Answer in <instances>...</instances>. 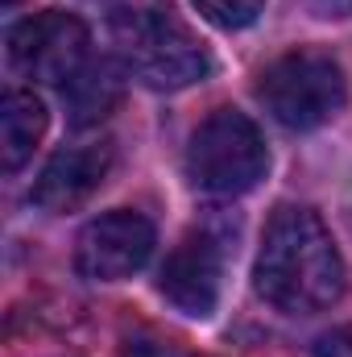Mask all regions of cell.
I'll return each mask as SVG.
<instances>
[{
  "instance_id": "ba28073f",
  "label": "cell",
  "mask_w": 352,
  "mask_h": 357,
  "mask_svg": "<svg viewBox=\"0 0 352 357\" xmlns=\"http://www.w3.org/2000/svg\"><path fill=\"white\" fill-rule=\"evenodd\" d=\"M112 171V146L108 142H83V146H63L33 183L29 199L42 212H75L83 208L91 195L99 191V183Z\"/></svg>"
},
{
  "instance_id": "30bf717a",
  "label": "cell",
  "mask_w": 352,
  "mask_h": 357,
  "mask_svg": "<svg viewBox=\"0 0 352 357\" xmlns=\"http://www.w3.org/2000/svg\"><path fill=\"white\" fill-rule=\"evenodd\" d=\"M63 96H67V112H71V125H75V129L99 125V121L120 104L116 67H112V63H91L75 84L63 88Z\"/></svg>"
},
{
  "instance_id": "277c9868",
  "label": "cell",
  "mask_w": 352,
  "mask_h": 357,
  "mask_svg": "<svg viewBox=\"0 0 352 357\" xmlns=\"http://www.w3.org/2000/svg\"><path fill=\"white\" fill-rule=\"evenodd\" d=\"M257 100L265 112L294 133L319 129L328 125L344 100H349V79L340 71V63L323 50H290L282 59H273L257 79Z\"/></svg>"
},
{
  "instance_id": "3957f363",
  "label": "cell",
  "mask_w": 352,
  "mask_h": 357,
  "mask_svg": "<svg viewBox=\"0 0 352 357\" xmlns=\"http://www.w3.org/2000/svg\"><path fill=\"white\" fill-rule=\"evenodd\" d=\"M269 171V146L253 116L237 108H216L186 146V178L203 195H245L253 191Z\"/></svg>"
},
{
  "instance_id": "9c48e42d",
  "label": "cell",
  "mask_w": 352,
  "mask_h": 357,
  "mask_svg": "<svg viewBox=\"0 0 352 357\" xmlns=\"http://www.w3.org/2000/svg\"><path fill=\"white\" fill-rule=\"evenodd\" d=\"M46 125H50V112H46L42 96L25 88L4 91V100H0V167L8 175H17L33 158V150L46 137Z\"/></svg>"
},
{
  "instance_id": "5b68a950",
  "label": "cell",
  "mask_w": 352,
  "mask_h": 357,
  "mask_svg": "<svg viewBox=\"0 0 352 357\" xmlns=\"http://www.w3.org/2000/svg\"><path fill=\"white\" fill-rule=\"evenodd\" d=\"M8 63L33 84L67 88L91 67V33L75 13H33L8 29Z\"/></svg>"
},
{
  "instance_id": "6da1fadb",
  "label": "cell",
  "mask_w": 352,
  "mask_h": 357,
  "mask_svg": "<svg viewBox=\"0 0 352 357\" xmlns=\"http://www.w3.org/2000/svg\"><path fill=\"white\" fill-rule=\"evenodd\" d=\"M253 287L286 316L328 312L344 295V258L319 212L286 204L269 216L253 262Z\"/></svg>"
},
{
  "instance_id": "7c38bea8",
  "label": "cell",
  "mask_w": 352,
  "mask_h": 357,
  "mask_svg": "<svg viewBox=\"0 0 352 357\" xmlns=\"http://www.w3.org/2000/svg\"><path fill=\"white\" fill-rule=\"evenodd\" d=\"M315 357H352V324H336L315 341Z\"/></svg>"
},
{
  "instance_id": "4fadbf2b",
  "label": "cell",
  "mask_w": 352,
  "mask_h": 357,
  "mask_svg": "<svg viewBox=\"0 0 352 357\" xmlns=\"http://www.w3.org/2000/svg\"><path fill=\"white\" fill-rule=\"evenodd\" d=\"M311 8H315L319 17H349L352 0H311Z\"/></svg>"
},
{
  "instance_id": "52a82bcc",
  "label": "cell",
  "mask_w": 352,
  "mask_h": 357,
  "mask_svg": "<svg viewBox=\"0 0 352 357\" xmlns=\"http://www.w3.org/2000/svg\"><path fill=\"white\" fill-rule=\"evenodd\" d=\"M220 287H224V254L211 233H186L158 274V291L166 295V303L191 320H207L216 312Z\"/></svg>"
},
{
  "instance_id": "8992f818",
  "label": "cell",
  "mask_w": 352,
  "mask_h": 357,
  "mask_svg": "<svg viewBox=\"0 0 352 357\" xmlns=\"http://www.w3.org/2000/svg\"><path fill=\"white\" fill-rule=\"evenodd\" d=\"M158 233L154 220L133 212V208H116L95 216L75 241V270L88 282H120L133 278L137 270L154 258Z\"/></svg>"
},
{
  "instance_id": "5bb4252c",
  "label": "cell",
  "mask_w": 352,
  "mask_h": 357,
  "mask_svg": "<svg viewBox=\"0 0 352 357\" xmlns=\"http://www.w3.org/2000/svg\"><path fill=\"white\" fill-rule=\"evenodd\" d=\"M125 357H170L158 341H129L125 345Z\"/></svg>"
},
{
  "instance_id": "7a4b0ae2",
  "label": "cell",
  "mask_w": 352,
  "mask_h": 357,
  "mask_svg": "<svg viewBox=\"0 0 352 357\" xmlns=\"http://www.w3.org/2000/svg\"><path fill=\"white\" fill-rule=\"evenodd\" d=\"M108 33L120 71L154 91H182L211 75L207 46L166 0H108Z\"/></svg>"
},
{
  "instance_id": "9a60e30c",
  "label": "cell",
  "mask_w": 352,
  "mask_h": 357,
  "mask_svg": "<svg viewBox=\"0 0 352 357\" xmlns=\"http://www.w3.org/2000/svg\"><path fill=\"white\" fill-rule=\"evenodd\" d=\"M4 4H8V8H13V4H21V0H4Z\"/></svg>"
},
{
  "instance_id": "8fae6325",
  "label": "cell",
  "mask_w": 352,
  "mask_h": 357,
  "mask_svg": "<svg viewBox=\"0 0 352 357\" xmlns=\"http://www.w3.org/2000/svg\"><path fill=\"white\" fill-rule=\"evenodd\" d=\"M191 4L216 29H249L265 13V0H191Z\"/></svg>"
}]
</instances>
